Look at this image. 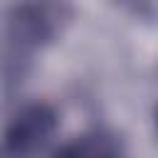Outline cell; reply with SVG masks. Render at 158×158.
<instances>
[{
  "label": "cell",
  "instance_id": "cell-1",
  "mask_svg": "<svg viewBox=\"0 0 158 158\" xmlns=\"http://www.w3.org/2000/svg\"><path fill=\"white\" fill-rule=\"evenodd\" d=\"M54 126H57V116L49 106L44 104L25 106L5 131V151L15 158L32 156L49 141Z\"/></svg>",
  "mask_w": 158,
  "mask_h": 158
},
{
  "label": "cell",
  "instance_id": "cell-2",
  "mask_svg": "<svg viewBox=\"0 0 158 158\" xmlns=\"http://www.w3.org/2000/svg\"><path fill=\"white\" fill-rule=\"evenodd\" d=\"M57 12L49 2H27L22 7H17V12L12 15V22H10V35L20 42V44H40V42H47L59 22H57Z\"/></svg>",
  "mask_w": 158,
  "mask_h": 158
},
{
  "label": "cell",
  "instance_id": "cell-3",
  "mask_svg": "<svg viewBox=\"0 0 158 158\" xmlns=\"http://www.w3.org/2000/svg\"><path fill=\"white\" fill-rule=\"evenodd\" d=\"M54 158H123V146L109 131H89L64 143Z\"/></svg>",
  "mask_w": 158,
  "mask_h": 158
},
{
  "label": "cell",
  "instance_id": "cell-4",
  "mask_svg": "<svg viewBox=\"0 0 158 158\" xmlns=\"http://www.w3.org/2000/svg\"><path fill=\"white\" fill-rule=\"evenodd\" d=\"M156 121H158V114H156Z\"/></svg>",
  "mask_w": 158,
  "mask_h": 158
}]
</instances>
